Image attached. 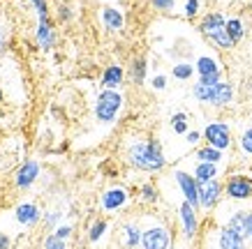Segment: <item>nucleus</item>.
Returning <instances> with one entry per match:
<instances>
[{"label":"nucleus","instance_id":"obj_38","mask_svg":"<svg viewBox=\"0 0 252 249\" xmlns=\"http://www.w3.org/2000/svg\"><path fill=\"white\" fill-rule=\"evenodd\" d=\"M185 138H188V143H190V145H197L199 138H201V134H199V132H188V134H185Z\"/></svg>","mask_w":252,"mask_h":249},{"label":"nucleus","instance_id":"obj_29","mask_svg":"<svg viewBox=\"0 0 252 249\" xmlns=\"http://www.w3.org/2000/svg\"><path fill=\"white\" fill-rule=\"evenodd\" d=\"M132 76H134V81H137V83H144V76H146V60H144V58L134 60V67H132Z\"/></svg>","mask_w":252,"mask_h":249},{"label":"nucleus","instance_id":"obj_16","mask_svg":"<svg viewBox=\"0 0 252 249\" xmlns=\"http://www.w3.org/2000/svg\"><path fill=\"white\" fill-rule=\"evenodd\" d=\"M248 224H250V212L238 210L229 217V224H227V226H229L234 233L241 235V238H248Z\"/></svg>","mask_w":252,"mask_h":249},{"label":"nucleus","instance_id":"obj_4","mask_svg":"<svg viewBox=\"0 0 252 249\" xmlns=\"http://www.w3.org/2000/svg\"><path fill=\"white\" fill-rule=\"evenodd\" d=\"M141 247L144 249H169L171 247V233L164 226H151L141 235Z\"/></svg>","mask_w":252,"mask_h":249},{"label":"nucleus","instance_id":"obj_6","mask_svg":"<svg viewBox=\"0 0 252 249\" xmlns=\"http://www.w3.org/2000/svg\"><path fill=\"white\" fill-rule=\"evenodd\" d=\"M224 192L234 201H248V198H252V180H248L245 175H231L227 180Z\"/></svg>","mask_w":252,"mask_h":249},{"label":"nucleus","instance_id":"obj_9","mask_svg":"<svg viewBox=\"0 0 252 249\" xmlns=\"http://www.w3.org/2000/svg\"><path fill=\"white\" fill-rule=\"evenodd\" d=\"M127 189L123 187H111L102 194V208L107 212H114V210H121L123 205L127 203Z\"/></svg>","mask_w":252,"mask_h":249},{"label":"nucleus","instance_id":"obj_1","mask_svg":"<svg viewBox=\"0 0 252 249\" xmlns=\"http://www.w3.org/2000/svg\"><path fill=\"white\" fill-rule=\"evenodd\" d=\"M127 157H130L132 166H137L141 171H148V173H155L167 164L158 141H134L130 145V150H127Z\"/></svg>","mask_w":252,"mask_h":249},{"label":"nucleus","instance_id":"obj_25","mask_svg":"<svg viewBox=\"0 0 252 249\" xmlns=\"http://www.w3.org/2000/svg\"><path fill=\"white\" fill-rule=\"evenodd\" d=\"M171 72H174V76L178 79V81H188V79H190L197 69L192 67L190 62H178V65H174V69H171Z\"/></svg>","mask_w":252,"mask_h":249},{"label":"nucleus","instance_id":"obj_41","mask_svg":"<svg viewBox=\"0 0 252 249\" xmlns=\"http://www.w3.org/2000/svg\"><path fill=\"white\" fill-rule=\"evenodd\" d=\"M2 49H5V35H2V30H0V53H2Z\"/></svg>","mask_w":252,"mask_h":249},{"label":"nucleus","instance_id":"obj_34","mask_svg":"<svg viewBox=\"0 0 252 249\" xmlns=\"http://www.w3.org/2000/svg\"><path fill=\"white\" fill-rule=\"evenodd\" d=\"M222 79V74H211V76H199V83H204V85H218Z\"/></svg>","mask_w":252,"mask_h":249},{"label":"nucleus","instance_id":"obj_8","mask_svg":"<svg viewBox=\"0 0 252 249\" xmlns=\"http://www.w3.org/2000/svg\"><path fill=\"white\" fill-rule=\"evenodd\" d=\"M220 194H222V185L218 180H208L204 185H199V201H201V208H215V203L220 201Z\"/></svg>","mask_w":252,"mask_h":249},{"label":"nucleus","instance_id":"obj_18","mask_svg":"<svg viewBox=\"0 0 252 249\" xmlns=\"http://www.w3.org/2000/svg\"><path fill=\"white\" fill-rule=\"evenodd\" d=\"M37 42H39V46H42L44 51H49V49L54 46V30H51L49 16L39 19V26H37Z\"/></svg>","mask_w":252,"mask_h":249},{"label":"nucleus","instance_id":"obj_17","mask_svg":"<svg viewBox=\"0 0 252 249\" xmlns=\"http://www.w3.org/2000/svg\"><path fill=\"white\" fill-rule=\"evenodd\" d=\"M37 219H39L37 205L21 203L19 208H16V221H19V224H23V226H31V224H35Z\"/></svg>","mask_w":252,"mask_h":249},{"label":"nucleus","instance_id":"obj_14","mask_svg":"<svg viewBox=\"0 0 252 249\" xmlns=\"http://www.w3.org/2000/svg\"><path fill=\"white\" fill-rule=\"evenodd\" d=\"M234 99V88H231L229 83L220 81L218 85H213V92H211V102L208 104L213 106H227Z\"/></svg>","mask_w":252,"mask_h":249},{"label":"nucleus","instance_id":"obj_15","mask_svg":"<svg viewBox=\"0 0 252 249\" xmlns=\"http://www.w3.org/2000/svg\"><path fill=\"white\" fill-rule=\"evenodd\" d=\"M123 83V67L121 65H109L104 69V76H102V88L104 90H116Z\"/></svg>","mask_w":252,"mask_h":249},{"label":"nucleus","instance_id":"obj_21","mask_svg":"<svg viewBox=\"0 0 252 249\" xmlns=\"http://www.w3.org/2000/svg\"><path fill=\"white\" fill-rule=\"evenodd\" d=\"M102 21L107 26V30H121L123 28V14L116 7H104L102 9Z\"/></svg>","mask_w":252,"mask_h":249},{"label":"nucleus","instance_id":"obj_13","mask_svg":"<svg viewBox=\"0 0 252 249\" xmlns=\"http://www.w3.org/2000/svg\"><path fill=\"white\" fill-rule=\"evenodd\" d=\"M218 247L220 249H248L245 247V238L234 233L229 226H224L220 231V235H218Z\"/></svg>","mask_w":252,"mask_h":249},{"label":"nucleus","instance_id":"obj_42","mask_svg":"<svg viewBox=\"0 0 252 249\" xmlns=\"http://www.w3.org/2000/svg\"><path fill=\"white\" fill-rule=\"evenodd\" d=\"M248 238H252V212H250V224H248Z\"/></svg>","mask_w":252,"mask_h":249},{"label":"nucleus","instance_id":"obj_40","mask_svg":"<svg viewBox=\"0 0 252 249\" xmlns=\"http://www.w3.org/2000/svg\"><path fill=\"white\" fill-rule=\"evenodd\" d=\"M0 249H9V238L7 235H0Z\"/></svg>","mask_w":252,"mask_h":249},{"label":"nucleus","instance_id":"obj_22","mask_svg":"<svg viewBox=\"0 0 252 249\" xmlns=\"http://www.w3.org/2000/svg\"><path fill=\"white\" fill-rule=\"evenodd\" d=\"M197 159L199 162L218 164V162H222V150H218V148H213V145H204V148H199L197 150Z\"/></svg>","mask_w":252,"mask_h":249},{"label":"nucleus","instance_id":"obj_19","mask_svg":"<svg viewBox=\"0 0 252 249\" xmlns=\"http://www.w3.org/2000/svg\"><path fill=\"white\" fill-rule=\"evenodd\" d=\"M194 178H197L199 185H204L208 180H215L218 178V164H211V162H199L194 166Z\"/></svg>","mask_w":252,"mask_h":249},{"label":"nucleus","instance_id":"obj_43","mask_svg":"<svg viewBox=\"0 0 252 249\" xmlns=\"http://www.w3.org/2000/svg\"><path fill=\"white\" fill-rule=\"evenodd\" d=\"M0 99H2V90H0Z\"/></svg>","mask_w":252,"mask_h":249},{"label":"nucleus","instance_id":"obj_2","mask_svg":"<svg viewBox=\"0 0 252 249\" xmlns=\"http://www.w3.org/2000/svg\"><path fill=\"white\" fill-rule=\"evenodd\" d=\"M123 106V95L118 90H102L97 95V102H95V118H97L99 122H104V125H109V122L116 120V115H118V111H121Z\"/></svg>","mask_w":252,"mask_h":249},{"label":"nucleus","instance_id":"obj_24","mask_svg":"<svg viewBox=\"0 0 252 249\" xmlns=\"http://www.w3.org/2000/svg\"><path fill=\"white\" fill-rule=\"evenodd\" d=\"M211 42H213V44H218L220 49H231V46H234V39L229 37V32H227V26H224L222 30H218L215 35H211Z\"/></svg>","mask_w":252,"mask_h":249},{"label":"nucleus","instance_id":"obj_36","mask_svg":"<svg viewBox=\"0 0 252 249\" xmlns=\"http://www.w3.org/2000/svg\"><path fill=\"white\" fill-rule=\"evenodd\" d=\"M32 5L37 7V14H39V19H44V16H49V9H46V2L44 0H31Z\"/></svg>","mask_w":252,"mask_h":249},{"label":"nucleus","instance_id":"obj_31","mask_svg":"<svg viewBox=\"0 0 252 249\" xmlns=\"http://www.w3.org/2000/svg\"><path fill=\"white\" fill-rule=\"evenodd\" d=\"M44 249H67V247H65V240L56 238V235H49L44 240Z\"/></svg>","mask_w":252,"mask_h":249},{"label":"nucleus","instance_id":"obj_20","mask_svg":"<svg viewBox=\"0 0 252 249\" xmlns=\"http://www.w3.org/2000/svg\"><path fill=\"white\" fill-rule=\"evenodd\" d=\"M194 69H197L199 76H211V74H222L220 65H218V60L215 58H211V55H201L197 60V65H194Z\"/></svg>","mask_w":252,"mask_h":249},{"label":"nucleus","instance_id":"obj_37","mask_svg":"<svg viewBox=\"0 0 252 249\" xmlns=\"http://www.w3.org/2000/svg\"><path fill=\"white\" fill-rule=\"evenodd\" d=\"M69 233H72V228L69 226H61V228H56V238H61V240H65V238H69Z\"/></svg>","mask_w":252,"mask_h":249},{"label":"nucleus","instance_id":"obj_30","mask_svg":"<svg viewBox=\"0 0 252 249\" xmlns=\"http://www.w3.org/2000/svg\"><path fill=\"white\" fill-rule=\"evenodd\" d=\"M241 150L245 152V155H252V127L250 129H245L243 134H241Z\"/></svg>","mask_w":252,"mask_h":249},{"label":"nucleus","instance_id":"obj_11","mask_svg":"<svg viewBox=\"0 0 252 249\" xmlns=\"http://www.w3.org/2000/svg\"><path fill=\"white\" fill-rule=\"evenodd\" d=\"M37 175H39V164L37 162H26V164L16 171V187H31L32 182L37 180Z\"/></svg>","mask_w":252,"mask_h":249},{"label":"nucleus","instance_id":"obj_23","mask_svg":"<svg viewBox=\"0 0 252 249\" xmlns=\"http://www.w3.org/2000/svg\"><path fill=\"white\" fill-rule=\"evenodd\" d=\"M227 32H229V37L234 39V44H236L238 39H243V35H245L243 21H241V19H229V21H227Z\"/></svg>","mask_w":252,"mask_h":249},{"label":"nucleus","instance_id":"obj_12","mask_svg":"<svg viewBox=\"0 0 252 249\" xmlns=\"http://www.w3.org/2000/svg\"><path fill=\"white\" fill-rule=\"evenodd\" d=\"M227 26V19L220 14V12H211V14H206L204 19H201V23H199V30L204 32L206 37H211V35H215L218 30H222Z\"/></svg>","mask_w":252,"mask_h":249},{"label":"nucleus","instance_id":"obj_7","mask_svg":"<svg viewBox=\"0 0 252 249\" xmlns=\"http://www.w3.org/2000/svg\"><path fill=\"white\" fill-rule=\"evenodd\" d=\"M178 217H181V226H183V235L188 240H192L197 235V228H199V221H197V208H192L188 201L181 203L178 208Z\"/></svg>","mask_w":252,"mask_h":249},{"label":"nucleus","instance_id":"obj_26","mask_svg":"<svg viewBox=\"0 0 252 249\" xmlns=\"http://www.w3.org/2000/svg\"><path fill=\"white\" fill-rule=\"evenodd\" d=\"M171 127H174L176 134H188V113L171 115Z\"/></svg>","mask_w":252,"mask_h":249},{"label":"nucleus","instance_id":"obj_39","mask_svg":"<svg viewBox=\"0 0 252 249\" xmlns=\"http://www.w3.org/2000/svg\"><path fill=\"white\" fill-rule=\"evenodd\" d=\"M58 219H61V215H58V212H49V217H46V224H49V226H54Z\"/></svg>","mask_w":252,"mask_h":249},{"label":"nucleus","instance_id":"obj_33","mask_svg":"<svg viewBox=\"0 0 252 249\" xmlns=\"http://www.w3.org/2000/svg\"><path fill=\"white\" fill-rule=\"evenodd\" d=\"M153 2L155 9H162V12H169V9H174V0H151Z\"/></svg>","mask_w":252,"mask_h":249},{"label":"nucleus","instance_id":"obj_3","mask_svg":"<svg viewBox=\"0 0 252 249\" xmlns=\"http://www.w3.org/2000/svg\"><path fill=\"white\" fill-rule=\"evenodd\" d=\"M204 138L208 141V145H213L218 150H227L231 145V132L227 122H208L206 129H204Z\"/></svg>","mask_w":252,"mask_h":249},{"label":"nucleus","instance_id":"obj_35","mask_svg":"<svg viewBox=\"0 0 252 249\" xmlns=\"http://www.w3.org/2000/svg\"><path fill=\"white\" fill-rule=\"evenodd\" d=\"M151 85H153L155 90H164V88H167V76L158 74V76L153 79V81H151Z\"/></svg>","mask_w":252,"mask_h":249},{"label":"nucleus","instance_id":"obj_27","mask_svg":"<svg viewBox=\"0 0 252 249\" xmlns=\"http://www.w3.org/2000/svg\"><path fill=\"white\" fill-rule=\"evenodd\" d=\"M104 231H107V221H104V219H97V221L91 226V231H88V240H91V242L102 240Z\"/></svg>","mask_w":252,"mask_h":249},{"label":"nucleus","instance_id":"obj_5","mask_svg":"<svg viewBox=\"0 0 252 249\" xmlns=\"http://www.w3.org/2000/svg\"><path fill=\"white\" fill-rule=\"evenodd\" d=\"M176 182H178V187L183 192L185 201L192 205V208H201V201H199V182L194 175L185 173V171H176L174 173Z\"/></svg>","mask_w":252,"mask_h":249},{"label":"nucleus","instance_id":"obj_28","mask_svg":"<svg viewBox=\"0 0 252 249\" xmlns=\"http://www.w3.org/2000/svg\"><path fill=\"white\" fill-rule=\"evenodd\" d=\"M141 201H146V203H155L158 201V192H155V187L151 182L141 185Z\"/></svg>","mask_w":252,"mask_h":249},{"label":"nucleus","instance_id":"obj_10","mask_svg":"<svg viewBox=\"0 0 252 249\" xmlns=\"http://www.w3.org/2000/svg\"><path fill=\"white\" fill-rule=\"evenodd\" d=\"M141 235H144V231H141L134 221L123 224V228H121V247H125V249L139 247V245H141Z\"/></svg>","mask_w":252,"mask_h":249},{"label":"nucleus","instance_id":"obj_32","mask_svg":"<svg viewBox=\"0 0 252 249\" xmlns=\"http://www.w3.org/2000/svg\"><path fill=\"white\" fill-rule=\"evenodd\" d=\"M197 12H199V0H188L183 14L188 16V19H192V16H197Z\"/></svg>","mask_w":252,"mask_h":249}]
</instances>
